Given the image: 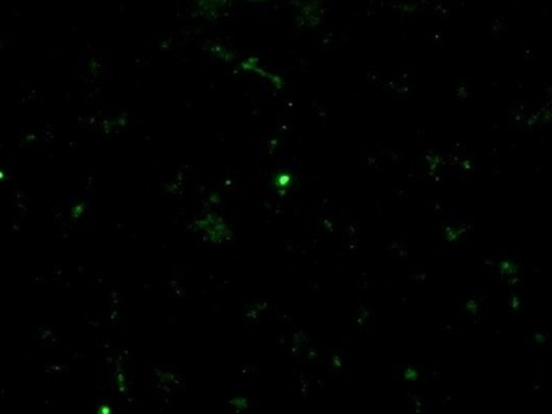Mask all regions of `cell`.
Wrapping results in <instances>:
<instances>
[{"label": "cell", "instance_id": "obj_1", "mask_svg": "<svg viewBox=\"0 0 552 414\" xmlns=\"http://www.w3.org/2000/svg\"><path fill=\"white\" fill-rule=\"evenodd\" d=\"M197 15L207 20H215L244 6L270 2V0H190Z\"/></svg>", "mask_w": 552, "mask_h": 414}, {"label": "cell", "instance_id": "obj_2", "mask_svg": "<svg viewBox=\"0 0 552 414\" xmlns=\"http://www.w3.org/2000/svg\"><path fill=\"white\" fill-rule=\"evenodd\" d=\"M501 270L504 272V274H515L517 266L511 261H504V262H501Z\"/></svg>", "mask_w": 552, "mask_h": 414}, {"label": "cell", "instance_id": "obj_3", "mask_svg": "<svg viewBox=\"0 0 552 414\" xmlns=\"http://www.w3.org/2000/svg\"><path fill=\"white\" fill-rule=\"evenodd\" d=\"M83 213H84V204H83V202H81V204H74L73 209H72V217L73 219H79V217H81Z\"/></svg>", "mask_w": 552, "mask_h": 414}]
</instances>
